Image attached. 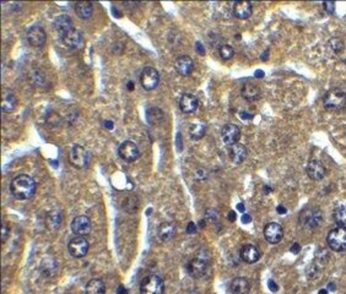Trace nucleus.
<instances>
[{"label":"nucleus","instance_id":"obj_1","mask_svg":"<svg viewBox=\"0 0 346 294\" xmlns=\"http://www.w3.org/2000/svg\"><path fill=\"white\" fill-rule=\"evenodd\" d=\"M36 181L32 177L27 174H19L13 178L12 183H10V191H12L13 196L15 199L21 200H29L31 199L36 192Z\"/></svg>","mask_w":346,"mask_h":294},{"label":"nucleus","instance_id":"obj_2","mask_svg":"<svg viewBox=\"0 0 346 294\" xmlns=\"http://www.w3.org/2000/svg\"><path fill=\"white\" fill-rule=\"evenodd\" d=\"M164 282L158 274H149L140 283V294H163Z\"/></svg>","mask_w":346,"mask_h":294},{"label":"nucleus","instance_id":"obj_3","mask_svg":"<svg viewBox=\"0 0 346 294\" xmlns=\"http://www.w3.org/2000/svg\"><path fill=\"white\" fill-rule=\"evenodd\" d=\"M326 243L334 251L341 252L346 250V227H336L328 233Z\"/></svg>","mask_w":346,"mask_h":294},{"label":"nucleus","instance_id":"obj_4","mask_svg":"<svg viewBox=\"0 0 346 294\" xmlns=\"http://www.w3.org/2000/svg\"><path fill=\"white\" fill-rule=\"evenodd\" d=\"M323 221L322 211L319 208H307L300 216L301 226L307 230H314Z\"/></svg>","mask_w":346,"mask_h":294},{"label":"nucleus","instance_id":"obj_5","mask_svg":"<svg viewBox=\"0 0 346 294\" xmlns=\"http://www.w3.org/2000/svg\"><path fill=\"white\" fill-rule=\"evenodd\" d=\"M324 106L329 111H340L346 106V93L337 89L328 91L324 96Z\"/></svg>","mask_w":346,"mask_h":294},{"label":"nucleus","instance_id":"obj_6","mask_svg":"<svg viewBox=\"0 0 346 294\" xmlns=\"http://www.w3.org/2000/svg\"><path fill=\"white\" fill-rule=\"evenodd\" d=\"M90 159H91V155L85 147L80 146V145H74L71 147L69 153V161L71 166H74L78 169H84L89 166Z\"/></svg>","mask_w":346,"mask_h":294},{"label":"nucleus","instance_id":"obj_7","mask_svg":"<svg viewBox=\"0 0 346 294\" xmlns=\"http://www.w3.org/2000/svg\"><path fill=\"white\" fill-rule=\"evenodd\" d=\"M140 84L146 91L155 90L160 84V74L151 67L144 68L140 74Z\"/></svg>","mask_w":346,"mask_h":294},{"label":"nucleus","instance_id":"obj_8","mask_svg":"<svg viewBox=\"0 0 346 294\" xmlns=\"http://www.w3.org/2000/svg\"><path fill=\"white\" fill-rule=\"evenodd\" d=\"M118 153H119V157L125 161L127 163H131V162H135L136 159L139 158L140 156V151L138 145L133 141H127L122 142L119 146V150H118Z\"/></svg>","mask_w":346,"mask_h":294},{"label":"nucleus","instance_id":"obj_9","mask_svg":"<svg viewBox=\"0 0 346 294\" xmlns=\"http://www.w3.org/2000/svg\"><path fill=\"white\" fill-rule=\"evenodd\" d=\"M209 262L207 259L202 256L194 257L188 263V272L194 278H203L208 273Z\"/></svg>","mask_w":346,"mask_h":294},{"label":"nucleus","instance_id":"obj_10","mask_svg":"<svg viewBox=\"0 0 346 294\" xmlns=\"http://www.w3.org/2000/svg\"><path fill=\"white\" fill-rule=\"evenodd\" d=\"M91 219L85 215L76 216L75 218L73 219V222H71V230H73L74 234H76L78 237H85V235H87L91 232Z\"/></svg>","mask_w":346,"mask_h":294},{"label":"nucleus","instance_id":"obj_11","mask_svg":"<svg viewBox=\"0 0 346 294\" xmlns=\"http://www.w3.org/2000/svg\"><path fill=\"white\" fill-rule=\"evenodd\" d=\"M89 248L90 244L85 237H75L71 239L69 245H68V250H69L71 256L74 257H84L89 251Z\"/></svg>","mask_w":346,"mask_h":294},{"label":"nucleus","instance_id":"obj_12","mask_svg":"<svg viewBox=\"0 0 346 294\" xmlns=\"http://www.w3.org/2000/svg\"><path fill=\"white\" fill-rule=\"evenodd\" d=\"M47 40V35L46 31L43 30V27L36 26L30 27V30L27 31V41L32 47H36V48H41V47L45 46Z\"/></svg>","mask_w":346,"mask_h":294},{"label":"nucleus","instance_id":"obj_13","mask_svg":"<svg viewBox=\"0 0 346 294\" xmlns=\"http://www.w3.org/2000/svg\"><path fill=\"white\" fill-rule=\"evenodd\" d=\"M264 237L266 241L270 244H277L284 238V229L276 222L268 223L264 228Z\"/></svg>","mask_w":346,"mask_h":294},{"label":"nucleus","instance_id":"obj_14","mask_svg":"<svg viewBox=\"0 0 346 294\" xmlns=\"http://www.w3.org/2000/svg\"><path fill=\"white\" fill-rule=\"evenodd\" d=\"M221 137L229 146L238 144L241 139V129L235 124H226L221 130Z\"/></svg>","mask_w":346,"mask_h":294},{"label":"nucleus","instance_id":"obj_15","mask_svg":"<svg viewBox=\"0 0 346 294\" xmlns=\"http://www.w3.org/2000/svg\"><path fill=\"white\" fill-rule=\"evenodd\" d=\"M240 255L241 259H242L244 262L254 263L260 259L262 252H260V249L258 248V246L253 245V244H246V245H243L242 249H241Z\"/></svg>","mask_w":346,"mask_h":294},{"label":"nucleus","instance_id":"obj_16","mask_svg":"<svg viewBox=\"0 0 346 294\" xmlns=\"http://www.w3.org/2000/svg\"><path fill=\"white\" fill-rule=\"evenodd\" d=\"M63 42L67 47H69L71 49H79L84 45V38H82V34L79 30L73 29L71 31L68 32L67 35L63 36Z\"/></svg>","mask_w":346,"mask_h":294},{"label":"nucleus","instance_id":"obj_17","mask_svg":"<svg viewBox=\"0 0 346 294\" xmlns=\"http://www.w3.org/2000/svg\"><path fill=\"white\" fill-rule=\"evenodd\" d=\"M175 68L180 75L188 76V75H191L192 73H193L194 62L189 56H182V57L178 58L177 60H176Z\"/></svg>","mask_w":346,"mask_h":294},{"label":"nucleus","instance_id":"obj_18","mask_svg":"<svg viewBox=\"0 0 346 294\" xmlns=\"http://www.w3.org/2000/svg\"><path fill=\"white\" fill-rule=\"evenodd\" d=\"M307 174L312 180H322L326 174L325 167L323 166L322 162L313 159L307 166Z\"/></svg>","mask_w":346,"mask_h":294},{"label":"nucleus","instance_id":"obj_19","mask_svg":"<svg viewBox=\"0 0 346 294\" xmlns=\"http://www.w3.org/2000/svg\"><path fill=\"white\" fill-rule=\"evenodd\" d=\"M233 15L241 20H246V19L251 18L252 13H253V7L252 3L249 2H236L233 3Z\"/></svg>","mask_w":346,"mask_h":294},{"label":"nucleus","instance_id":"obj_20","mask_svg":"<svg viewBox=\"0 0 346 294\" xmlns=\"http://www.w3.org/2000/svg\"><path fill=\"white\" fill-rule=\"evenodd\" d=\"M199 102H198V98L192 93H185V95L181 97L180 100V108L183 113H193L197 111Z\"/></svg>","mask_w":346,"mask_h":294},{"label":"nucleus","instance_id":"obj_21","mask_svg":"<svg viewBox=\"0 0 346 294\" xmlns=\"http://www.w3.org/2000/svg\"><path fill=\"white\" fill-rule=\"evenodd\" d=\"M241 95L246 101L248 102H254V101H258L260 98V89L257 86V85L253 84V82H247L242 86V90H241Z\"/></svg>","mask_w":346,"mask_h":294},{"label":"nucleus","instance_id":"obj_22","mask_svg":"<svg viewBox=\"0 0 346 294\" xmlns=\"http://www.w3.org/2000/svg\"><path fill=\"white\" fill-rule=\"evenodd\" d=\"M18 100H16L15 93L12 90L4 89L3 90V102H2V109L5 113H12L15 111Z\"/></svg>","mask_w":346,"mask_h":294},{"label":"nucleus","instance_id":"obj_23","mask_svg":"<svg viewBox=\"0 0 346 294\" xmlns=\"http://www.w3.org/2000/svg\"><path fill=\"white\" fill-rule=\"evenodd\" d=\"M54 27H56L58 34L63 37V36L67 35L68 32L74 29L73 20H71L70 16L68 15H59L58 18H56V20H54Z\"/></svg>","mask_w":346,"mask_h":294},{"label":"nucleus","instance_id":"obj_24","mask_svg":"<svg viewBox=\"0 0 346 294\" xmlns=\"http://www.w3.org/2000/svg\"><path fill=\"white\" fill-rule=\"evenodd\" d=\"M232 294H248L251 290V283L244 277H237L230 284Z\"/></svg>","mask_w":346,"mask_h":294},{"label":"nucleus","instance_id":"obj_25","mask_svg":"<svg viewBox=\"0 0 346 294\" xmlns=\"http://www.w3.org/2000/svg\"><path fill=\"white\" fill-rule=\"evenodd\" d=\"M230 158L233 163L240 164L247 158V148L242 144H235L230 146Z\"/></svg>","mask_w":346,"mask_h":294},{"label":"nucleus","instance_id":"obj_26","mask_svg":"<svg viewBox=\"0 0 346 294\" xmlns=\"http://www.w3.org/2000/svg\"><path fill=\"white\" fill-rule=\"evenodd\" d=\"M176 234V226L172 222H163L160 224L157 229V235L162 241H168L175 237Z\"/></svg>","mask_w":346,"mask_h":294},{"label":"nucleus","instance_id":"obj_27","mask_svg":"<svg viewBox=\"0 0 346 294\" xmlns=\"http://www.w3.org/2000/svg\"><path fill=\"white\" fill-rule=\"evenodd\" d=\"M85 290H86V294H104L106 293V285L101 279L93 278L87 282Z\"/></svg>","mask_w":346,"mask_h":294},{"label":"nucleus","instance_id":"obj_28","mask_svg":"<svg viewBox=\"0 0 346 294\" xmlns=\"http://www.w3.org/2000/svg\"><path fill=\"white\" fill-rule=\"evenodd\" d=\"M75 13L82 20H87L92 15V4L87 2H79L75 4Z\"/></svg>","mask_w":346,"mask_h":294},{"label":"nucleus","instance_id":"obj_29","mask_svg":"<svg viewBox=\"0 0 346 294\" xmlns=\"http://www.w3.org/2000/svg\"><path fill=\"white\" fill-rule=\"evenodd\" d=\"M63 222V215L59 210H53L47 216V226L51 229H58Z\"/></svg>","mask_w":346,"mask_h":294},{"label":"nucleus","instance_id":"obj_30","mask_svg":"<svg viewBox=\"0 0 346 294\" xmlns=\"http://www.w3.org/2000/svg\"><path fill=\"white\" fill-rule=\"evenodd\" d=\"M189 135L193 140H200L207 133V126L203 123H193L189 125Z\"/></svg>","mask_w":346,"mask_h":294},{"label":"nucleus","instance_id":"obj_31","mask_svg":"<svg viewBox=\"0 0 346 294\" xmlns=\"http://www.w3.org/2000/svg\"><path fill=\"white\" fill-rule=\"evenodd\" d=\"M163 120H164V114L161 109L153 107V108H150L149 111H147V122H149L150 124H152V125L160 124V123L163 122Z\"/></svg>","mask_w":346,"mask_h":294},{"label":"nucleus","instance_id":"obj_32","mask_svg":"<svg viewBox=\"0 0 346 294\" xmlns=\"http://www.w3.org/2000/svg\"><path fill=\"white\" fill-rule=\"evenodd\" d=\"M334 221L341 227H346V205H339L334 210Z\"/></svg>","mask_w":346,"mask_h":294},{"label":"nucleus","instance_id":"obj_33","mask_svg":"<svg viewBox=\"0 0 346 294\" xmlns=\"http://www.w3.org/2000/svg\"><path fill=\"white\" fill-rule=\"evenodd\" d=\"M233 56H235V51H233V48L231 46L226 45V46H222L221 48H220V57H221L224 60L232 59Z\"/></svg>","mask_w":346,"mask_h":294},{"label":"nucleus","instance_id":"obj_34","mask_svg":"<svg viewBox=\"0 0 346 294\" xmlns=\"http://www.w3.org/2000/svg\"><path fill=\"white\" fill-rule=\"evenodd\" d=\"M323 7H324V9H325V12L328 13V14H334L335 3H331V2L323 3Z\"/></svg>","mask_w":346,"mask_h":294},{"label":"nucleus","instance_id":"obj_35","mask_svg":"<svg viewBox=\"0 0 346 294\" xmlns=\"http://www.w3.org/2000/svg\"><path fill=\"white\" fill-rule=\"evenodd\" d=\"M2 239H3V241H5L7 240V238H8V235H9V228H8V226L5 223H3V228H2Z\"/></svg>","mask_w":346,"mask_h":294},{"label":"nucleus","instance_id":"obj_36","mask_svg":"<svg viewBox=\"0 0 346 294\" xmlns=\"http://www.w3.org/2000/svg\"><path fill=\"white\" fill-rule=\"evenodd\" d=\"M268 287H269V289L271 290V292H276V290L279 289V287H277V284L273 281V279H269V281H268Z\"/></svg>","mask_w":346,"mask_h":294},{"label":"nucleus","instance_id":"obj_37","mask_svg":"<svg viewBox=\"0 0 346 294\" xmlns=\"http://www.w3.org/2000/svg\"><path fill=\"white\" fill-rule=\"evenodd\" d=\"M300 250H301V246H300V244H297V243H295L292 246H291V252H293V254L300 252Z\"/></svg>","mask_w":346,"mask_h":294},{"label":"nucleus","instance_id":"obj_38","mask_svg":"<svg viewBox=\"0 0 346 294\" xmlns=\"http://www.w3.org/2000/svg\"><path fill=\"white\" fill-rule=\"evenodd\" d=\"M196 229H197V227H196V224L193 223V222H191V223L188 224V228H187L188 233H194L196 232Z\"/></svg>","mask_w":346,"mask_h":294},{"label":"nucleus","instance_id":"obj_39","mask_svg":"<svg viewBox=\"0 0 346 294\" xmlns=\"http://www.w3.org/2000/svg\"><path fill=\"white\" fill-rule=\"evenodd\" d=\"M241 221H242V223H249V222L252 221V218L249 215H243L241 217Z\"/></svg>","mask_w":346,"mask_h":294},{"label":"nucleus","instance_id":"obj_40","mask_svg":"<svg viewBox=\"0 0 346 294\" xmlns=\"http://www.w3.org/2000/svg\"><path fill=\"white\" fill-rule=\"evenodd\" d=\"M276 210H277V213H280V215H285V213L287 212V210L284 207V206H277Z\"/></svg>","mask_w":346,"mask_h":294},{"label":"nucleus","instance_id":"obj_41","mask_svg":"<svg viewBox=\"0 0 346 294\" xmlns=\"http://www.w3.org/2000/svg\"><path fill=\"white\" fill-rule=\"evenodd\" d=\"M197 51H198V53H200L202 56H204V49H203V46H202V43H199V42H197Z\"/></svg>","mask_w":346,"mask_h":294},{"label":"nucleus","instance_id":"obj_42","mask_svg":"<svg viewBox=\"0 0 346 294\" xmlns=\"http://www.w3.org/2000/svg\"><path fill=\"white\" fill-rule=\"evenodd\" d=\"M104 126H106V128L108 129V130H112L114 125H113V123L109 122V120H106V122H104Z\"/></svg>","mask_w":346,"mask_h":294},{"label":"nucleus","instance_id":"obj_43","mask_svg":"<svg viewBox=\"0 0 346 294\" xmlns=\"http://www.w3.org/2000/svg\"><path fill=\"white\" fill-rule=\"evenodd\" d=\"M254 75H255V78H264V75H265V74H264V71H262V70H258V71H255V74H254Z\"/></svg>","mask_w":346,"mask_h":294},{"label":"nucleus","instance_id":"obj_44","mask_svg":"<svg viewBox=\"0 0 346 294\" xmlns=\"http://www.w3.org/2000/svg\"><path fill=\"white\" fill-rule=\"evenodd\" d=\"M241 117H242V119H252V117H253V115H252V114H246V113H241Z\"/></svg>","mask_w":346,"mask_h":294},{"label":"nucleus","instance_id":"obj_45","mask_svg":"<svg viewBox=\"0 0 346 294\" xmlns=\"http://www.w3.org/2000/svg\"><path fill=\"white\" fill-rule=\"evenodd\" d=\"M229 218H230V221H235V219H236V213L235 212H233V211H231V212H230V216H229Z\"/></svg>","mask_w":346,"mask_h":294},{"label":"nucleus","instance_id":"obj_46","mask_svg":"<svg viewBox=\"0 0 346 294\" xmlns=\"http://www.w3.org/2000/svg\"><path fill=\"white\" fill-rule=\"evenodd\" d=\"M120 292H122L123 294H127V290H125V289H124V287H123V285H120V287H119V288H118V293H119V294H120Z\"/></svg>","mask_w":346,"mask_h":294},{"label":"nucleus","instance_id":"obj_47","mask_svg":"<svg viewBox=\"0 0 346 294\" xmlns=\"http://www.w3.org/2000/svg\"><path fill=\"white\" fill-rule=\"evenodd\" d=\"M237 210L241 211V212H244V205L243 204H238L237 205Z\"/></svg>","mask_w":346,"mask_h":294},{"label":"nucleus","instance_id":"obj_48","mask_svg":"<svg viewBox=\"0 0 346 294\" xmlns=\"http://www.w3.org/2000/svg\"><path fill=\"white\" fill-rule=\"evenodd\" d=\"M318 294H328V290H326V289H320L319 293H318Z\"/></svg>","mask_w":346,"mask_h":294},{"label":"nucleus","instance_id":"obj_49","mask_svg":"<svg viewBox=\"0 0 346 294\" xmlns=\"http://www.w3.org/2000/svg\"><path fill=\"white\" fill-rule=\"evenodd\" d=\"M128 87H129V89H128V90H130V91H131V90H133V82H130V84H129V85H128Z\"/></svg>","mask_w":346,"mask_h":294},{"label":"nucleus","instance_id":"obj_50","mask_svg":"<svg viewBox=\"0 0 346 294\" xmlns=\"http://www.w3.org/2000/svg\"><path fill=\"white\" fill-rule=\"evenodd\" d=\"M329 288H330L331 290H334V285H333V283H330V284H329Z\"/></svg>","mask_w":346,"mask_h":294},{"label":"nucleus","instance_id":"obj_51","mask_svg":"<svg viewBox=\"0 0 346 294\" xmlns=\"http://www.w3.org/2000/svg\"><path fill=\"white\" fill-rule=\"evenodd\" d=\"M345 63H346V62H345Z\"/></svg>","mask_w":346,"mask_h":294}]
</instances>
